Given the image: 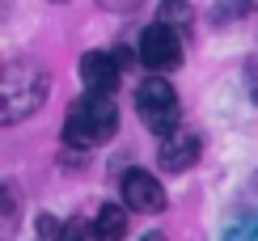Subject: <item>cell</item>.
<instances>
[{"label": "cell", "mask_w": 258, "mask_h": 241, "mask_svg": "<svg viewBox=\"0 0 258 241\" xmlns=\"http://www.w3.org/2000/svg\"><path fill=\"white\" fill-rule=\"evenodd\" d=\"M144 241H165V237H161V233H148V237H144Z\"/></svg>", "instance_id": "obj_14"}, {"label": "cell", "mask_w": 258, "mask_h": 241, "mask_svg": "<svg viewBox=\"0 0 258 241\" xmlns=\"http://www.w3.org/2000/svg\"><path fill=\"white\" fill-rule=\"evenodd\" d=\"M119 191H123V203L132 207V212H144V216L165 212V191H161V182L153 173H144V169H127Z\"/></svg>", "instance_id": "obj_5"}, {"label": "cell", "mask_w": 258, "mask_h": 241, "mask_svg": "<svg viewBox=\"0 0 258 241\" xmlns=\"http://www.w3.org/2000/svg\"><path fill=\"white\" fill-rule=\"evenodd\" d=\"M89 237H93V241H123V237H127V207H119V203H102L98 216H93Z\"/></svg>", "instance_id": "obj_8"}, {"label": "cell", "mask_w": 258, "mask_h": 241, "mask_svg": "<svg viewBox=\"0 0 258 241\" xmlns=\"http://www.w3.org/2000/svg\"><path fill=\"white\" fill-rule=\"evenodd\" d=\"M245 89H250V97L258 102V55H254L250 64H245Z\"/></svg>", "instance_id": "obj_12"}, {"label": "cell", "mask_w": 258, "mask_h": 241, "mask_svg": "<svg viewBox=\"0 0 258 241\" xmlns=\"http://www.w3.org/2000/svg\"><path fill=\"white\" fill-rule=\"evenodd\" d=\"M119 131V110H114L110 93H85L72 102L68 118H63V140L72 148H98Z\"/></svg>", "instance_id": "obj_2"}, {"label": "cell", "mask_w": 258, "mask_h": 241, "mask_svg": "<svg viewBox=\"0 0 258 241\" xmlns=\"http://www.w3.org/2000/svg\"><path fill=\"white\" fill-rule=\"evenodd\" d=\"M102 5H106V9H114V13H127V9H136L140 0H102Z\"/></svg>", "instance_id": "obj_13"}, {"label": "cell", "mask_w": 258, "mask_h": 241, "mask_svg": "<svg viewBox=\"0 0 258 241\" xmlns=\"http://www.w3.org/2000/svg\"><path fill=\"white\" fill-rule=\"evenodd\" d=\"M254 191H258V173H254Z\"/></svg>", "instance_id": "obj_15"}, {"label": "cell", "mask_w": 258, "mask_h": 241, "mask_svg": "<svg viewBox=\"0 0 258 241\" xmlns=\"http://www.w3.org/2000/svg\"><path fill=\"white\" fill-rule=\"evenodd\" d=\"M81 81L89 93H114L119 89V59L106 51H89L81 59Z\"/></svg>", "instance_id": "obj_7"}, {"label": "cell", "mask_w": 258, "mask_h": 241, "mask_svg": "<svg viewBox=\"0 0 258 241\" xmlns=\"http://www.w3.org/2000/svg\"><path fill=\"white\" fill-rule=\"evenodd\" d=\"M157 21H165V26H186L190 21V5L186 0H165V5H161V13H157Z\"/></svg>", "instance_id": "obj_10"}, {"label": "cell", "mask_w": 258, "mask_h": 241, "mask_svg": "<svg viewBox=\"0 0 258 241\" xmlns=\"http://www.w3.org/2000/svg\"><path fill=\"white\" fill-rule=\"evenodd\" d=\"M229 241H258V220H245L241 228H233Z\"/></svg>", "instance_id": "obj_11"}, {"label": "cell", "mask_w": 258, "mask_h": 241, "mask_svg": "<svg viewBox=\"0 0 258 241\" xmlns=\"http://www.w3.org/2000/svg\"><path fill=\"white\" fill-rule=\"evenodd\" d=\"M199 148H203V140L195 136V131H186V127H174L165 140H161V152H157V161H161V169H169V173H182V169H190L199 161Z\"/></svg>", "instance_id": "obj_6"}, {"label": "cell", "mask_w": 258, "mask_h": 241, "mask_svg": "<svg viewBox=\"0 0 258 241\" xmlns=\"http://www.w3.org/2000/svg\"><path fill=\"white\" fill-rule=\"evenodd\" d=\"M17 216H21V203H17V191L9 182H0V241L13 237L17 228Z\"/></svg>", "instance_id": "obj_9"}, {"label": "cell", "mask_w": 258, "mask_h": 241, "mask_svg": "<svg viewBox=\"0 0 258 241\" xmlns=\"http://www.w3.org/2000/svg\"><path fill=\"white\" fill-rule=\"evenodd\" d=\"M136 114L144 118L148 131L169 136V131L178 127V93H174V85L161 81V76H148L136 89Z\"/></svg>", "instance_id": "obj_3"}, {"label": "cell", "mask_w": 258, "mask_h": 241, "mask_svg": "<svg viewBox=\"0 0 258 241\" xmlns=\"http://www.w3.org/2000/svg\"><path fill=\"white\" fill-rule=\"evenodd\" d=\"M140 64L153 72H174L182 64V38L174 26H165V21H157V26H148L144 34H140Z\"/></svg>", "instance_id": "obj_4"}, {"label": "cell", "mask_w": 258, "mask_h": 241, "mask_svg": "<svg viewBox=\"0 0 258 241\" xmlns=\"http://www.w3.org/2000/svg\"><path fill=\"white\" fill-rule=\"evenodd\" d=\"M47 89H51V81H47V72H42L38 64H30V59L9 64V68L0 72V127L30 118L42 102H47Z\"/></svg>", "instance_id": "obj_1"}]
</instances>
